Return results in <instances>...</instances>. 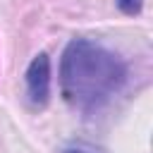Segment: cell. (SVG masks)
<instances>
[{
	"mask_svg": "<svg viewBox=\"0 0 153 153\" xmlns=\"http://www.w3.org/2000/svg\"><path fill=\"white\" fill-rule=\"evenodd\" d=\"M26 86H29V98L36 105H45L48 93H50V60L45 53L36 55L26 69Z\"/></svg>",
	"mask_w": 153,
	"mask_h": 153,
	"instance_id": "7a4b0ae2",
	"label": "cell"
},
{
	"mask_svg": "<svg viewBox=\"0 0 153 153\" xmlns=\"http://www.w3.org/2000/svg\"><path fill=\"white\" fill-rule=\"evenodd\" d=\"M124 62L93 41L76 38L65 48L60 88L65 100L81 112H93L108 103L124 84Z\"/></svg>",
	"mask_w": 153,
	"mask_h": 153,
	"instance_id": "6da1fadb",
	"label": "cell"
},
{
	"mask_svg": "<svg viewBox=\"0 0 153 153\" xmlns=\"http://www.w3.org/2000/svg\"><path fill=\"white\" fill-rule=\"evenodd\" d=\"M65 153H91V151H81V148H67Z\"/></svg>",
	"mask_w": 153,
	"mask_h": 153,
	"instance_id": "277c9868",
	"label": "cell"
},
{
	"mask_svg": "<svg viewBox=\"0 0 153 153\" xmlns=\"http://www.w3.org/2000/svg\"><path fill=\"white\" fill-rule=\"evenodd\" d=\"M117 5L127 14H139L141 12V0H117Z\"/></svg>",
	"mask_w": 153,
	"mask_h": 153,
	"instance_id": "3957f363",
	"label": "cell"
}]
</instances>
